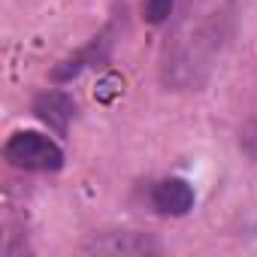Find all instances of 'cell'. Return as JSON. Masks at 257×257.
<instances>
[{
    "label": "cell",
    "mask_w": 257,
    "mask_h": 257,
    "mask_svg": "<svg viewBox=\"0 0 257 257\" xmlns=\"http://www.w3.org/2000/svg\"><path fill=\"white\" fill-rule=\"evenodd\" d=\"M4 161L25 173H58L64 167V149L40 131H16L4 146Z\"/></svg>",
    "instance_id": "cell-1"
},
{
    "label": "cell",
    "mask_w": 257,
    "mask_h": 257,
    "mask_svg": "<svg viewBox=\"0 0 257 257\" xmlns=\"http://www.w3.org/2000/svg\"><path fill=\"white\" fill-rule=\"evenodd\" d=\"M197 203V194L194 188L185 182V179H161L152 185V209L164 218H185Z\"/></svg>",
    "instance_id": "cell-2"
},
{
    "label": "cell",
    "mask_w": 257,
    "mask_h": 257,
    "mask_svg": "<svg viewBox=\"0 0 257 257\" xmlns=\"http://www.w3.org/2000/svg\"><path fill=\"white\" fill-rule=\"evenodd\" d=\"M34 115H37L43 124H49L58 137H67L70 121L76 118V103H73V97H70L67 91L49 88V91L37 94V100H34Z\"/></svg>",
    "instance_id": "cell-3"
},
{
    "label": "cell",
    "mask_w": 257,
    "mask_h": 257,
    "mask_svg": "<svg viewBox=\"0 0 257 257\" xmlns=\"http://www.w3.org/2000/svg\"><path fill=\"white\" fill-rule=\"evenodd\" d=\"M112 28H106L100 37H94L85 49H79L73 58H67V61H61L55 70H52V79L55 82H73L82 70H88V67H94V64H100L106 55H109V49H112Z\"/></svg>",
    "instance_id": "cell-4"
},
{
    "label": "cell",
    "mask_w": 257,
    "mask_h": 257,
    "mask_svg": "<svg viewBox=\"0 0 257 257\" xmlns=\"http://www.w3.org/2000/svg\"><path fill=\"white\" fill-rule=\"evenodd\" d=\"M85 251H100V254H146V251H158V245L149 236L140 233H106V239H97L85 245Z\"/></svg>",
    "instance_id": "cell-5"
},
{
    "label": "cell",
    "mask_w": 257,
    "mask_h": 257,
    "mask_svg": "<svg viewBox=\"0 0 257 257\" xmlns=\"http://www.w3.org/2000/svg\"><path fill=\"white\" fill-rule=\"evenodd\" d=\"M173 10H176V0H146L143 4V19L149 25H164V22H170Z\"/></svg>",
    "instance_id": "cell-6"
}]
</instances>
